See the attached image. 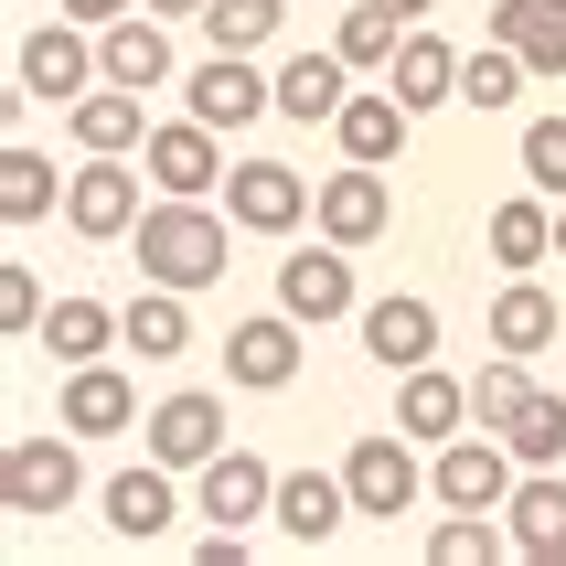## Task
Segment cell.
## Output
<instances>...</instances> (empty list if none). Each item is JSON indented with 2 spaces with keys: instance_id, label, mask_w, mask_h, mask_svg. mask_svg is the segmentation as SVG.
Returning a JSON list of instances; mask_svg holds the SVG:
<instances>
[{
  "instance_id": "cell-4",
  "label": "cell",
  "mask_w": 566,
  "mask_h": 566,
  "mask_svg": "<svg viewBox=\"0 0 566 566\" xmlns=\"http://www.w3.org/2000/svg\"><path fill=\"white\" fill-rule=\"evenodd\" d=\"M96 75H107V64H96V32L75 22V11L43 22V32H22V54H11V86H22L32 107H75Z\"/></svg>"
},
{
  "instance_id": "cell-33",
  "label": "cell",
  "mask_w": 566,
  "mask_h": 566,
  "mask_svg": "<svg viewBox=\"0 0 566 566\" xmlns=\"http://www.w3.org/2000/svg\"><path fill=\"white\" fill-rule=\"evenodd\" d=\"M524 364H535V353H492L471 375V428H513V417L535 407V375H524Z\"/></svg>"
},
{
  "instance_id": "cell-24",
  "label": "cell",
  "mask_w": 566,
  "mask_h": 566,
  "mask_svg": "<svg viewBox=\"0 0 566 566\" xmlns=\"http://www.w3.org/2000/svg\"><path fill=\"white\" fill-rule=\"evenodd\" d=\"M492 43L535 64V86H566V0H492Z\"/></svg>"
},
{
  "instance_id": "cell-23",
  "label": "cell",
  "mask_w": 566,
  "mask_h": 566,
  "mask_svg": "<svg viewBox=\"0 0 566 566\" xmlns=\"http://www.w3.org/2000/svg\"><path fill=\"white\" fill-rule=\"evenodd\" d=\"M96 503H107V535H118V545H160V535H171V513H182V503H171V471H160V460L118 471Z\"/></svg>"
},
{
  "instance_id": "cell-7",
  "label": "cell",
  "mask_w": 566,
  "mask_h": 566,
  "mask_svg": "<svg viewBox=\"0 0 566 566\" xmlns=\"http://www.w3.org/2000/svg\"><path fill=\"white\" fill-rule=\"evenodd\" d=\"M139 439H150L160 471H203L224 449V396H203V385H171L150 417H139Z\"/></svg>"
},
{
  "instance_id": "cell-1",
  "label": "cell",
  "mask_w": 566,
  "mask_h": 566,
  "mask_svg": "<svg viewBox=\"0 0 566 566\" xmlns=\"http://www.w3.org/2000/svg\"><path fill=\"white\" fill-rule=\"evenodd\" d=\"M224 224H235V214H214L203 192H160L150 214L128 224L139 279H160V289H214L224 279Z\"/></svg>"
},
{
  "instance_id": "cell-5",
  "label": "cell",
  "mask_w": 566,
  "mask_h": 566,
  "mask_svg": "<svg viewBox=\"0 0 566 566\" xmlns=\"http://www.w3.org/2000/svg\"><path fill=\"white\" fill-rule=\"evenodd\" d=\"M311 171H289V160H235L224 171V214H235V235H300L311 224Z\"/></svg>"
},
{
  "instance_id": "cell-3",
  "label": "cell",
  "mask_w": 566,
  "mask_h": 566,
  "mask_svg": "<svg viewBox=\"0 0 566 566\" xmlns=\"http://www.w3.org/2000/svg\"><path fill=\"white\" fill-rule=\"evenodd\" d=\"M139 171H150L139 150H86L75 171H64V224L96 235V247H118L128 224L150 214V203H139Z\"/></svg>"
},
{
  "instance_id": "cell-29",
  "label": "cell",
  "mask_w": 566,
  "mask_h": 566,
  "mask_svg": "<svg viewBox=\"0 0 566 566\" xmlns=\"http://www.w3.org/2000/svg\"><path fill=\"white\" fill-rule=\"evenodd\" d=\"M192 289H139V300H128L118 311V332H128V353H139V364H171V353H192V311H182Z\"/></svg>"
},
{
  "instance_id": "cell-10",
  "label": "cell",
  "mask_w": 566,
  "mask_h": 566,
  "mask_svg": "<svg viewBox=\"0 0 566 566\" xmlns=\"http://www.w3.org/2000/svg\"><path fill=\"white\" fill-rule=\"evenodd\" d=\"M353 332H364V353H375L385 375L439 364V311H428L417 289H396V300H364V311H353Z\"/></svg>"
},
{
  "instance_id": "cell-14",
  "label": "cell",
  "mask_w": 566,
  "mask_h": 566,
  "mask_svg": "<svg viewBox=\"0 0 566 566\" xmlns=\"http://www.w3.org/2000/svg\"><path fill=\"white\" fill-rule=\"evenodd\" d=\"M224 128L214 118H171L139 139V160H150V192H214L224 182V150H214Z\"/></svg>"
},
{
  "instance_id": "cell-17",
  "label": "cell",
  "mask_w": 566,
  "mask_h": 566,
  "mask_svg": "<svg viewBox=\"0 0 566 566\" xmlns=\"http://www.w3.org/2000/svg\"><path fill=\"white\" fill-rule=\"evenodd\" d=\"M353 513V481L343 471H279V503H268V524H279L289 545H332Z\"/></svg>"
},
{
  "instance_id": "cell-43",
  "label": "cell",
  "mask_w": 566,
  "mask_h": 566,
  "mask_svg": "<svg viewBox=\"0 0 566 566\" xmlns=\"http://www.w3.org/2000/svg\"><path fill=\"white\" fill-rule=\"evenodd\" d=\"M556 256H566V203H556Z\"/></svg>"
},
{
  "instance_id": "cell-2",
  "label": "cell",
  "mask_w": 566,
  "mask_h": 566,
  "mask_svg": "<svg viewBox=\"0 0 566 566\" xmlns=\"http://www.w3.org/2000/svg\"><path fill=\"white\" fill-rule=\"evenodd\" d=\"M513 481H524V460H513L503 428H460V439H439V460H428V492H439L449 513H503Z\"/></svg>"
},
{
  "instance_id": "cell-37",
  "label": "cell",
  "mask_w": 566,
  "mask_h": 566,
  "mask_svg": "<svg viewBox=\"0 0 566 566\" xmlns=\"http://www.w3.org/2000/svg\"><path fill=\"white\" fill-rule=\"evenodd\" d=\"M503 439H513V460H524V471H566V396H545V385H535V407L513 417Z\"/></svg>"
},
{
  "instance_id": "cell-31",
  "label": "cell",
  "mask_w": 566,
  "mask_h": 566,
  "mask_svg": "<svg viewBox=\"0 0 566 566\" xmlns=\"http://www.w3.org/2000/svg\"><path fill=\"white\" fill-rule=\"evenodd\" d=\"M524 86H535V64L513 54V43H481V54H460V107H481V118H503Z\"/></svg>"
},
{
  "instance_id": "cell-40",
  "label": "cell",
  "mask_w": 566,
  "mask_h": 566,
  "mask_svg": "<svg viewBox=\"0 0 566 566\" xmlns=\"http://www.w3.org/2000/svg\"><path fill=\"white\" fill-rule=\"evenodd\" d=\"M64 11H75V22H86V32H107V22H128L139 0H64Z\"/></svg>"
},
{
  "instance_id": "cell-8",
  "label": "cell",
  "mask_w": 566,
  "mask_h": 566,
  "mask_svg": "<svg viewBox=\"0 0 566 566\" xmlns=\"http://www.w3.org/2000/svg\"><path fill=\"white\" fill-rule=\"evenodd\" d=\"M182 107L192 118H214V128H256L268 107H279V75H256V54H203L192 64V86H182Z\"/></svg>"
},
{
  "instance_id": "cell-18",
  "label": "cell",
  "mask_w": 566,
  "mask_h": 566,
  "mask_svg": "<svg viewBox=\"0 0 566 566\" xmlns=\"http://www.w3.org/2000/svg\"><path fill=\"white\" fill-rule=\"evenodd\" d=\"M96 64H107V86H171V22H160L150 0H139V11H128V22H107L96 32Z\"/></svg>"
},
{
  "instance_id": "cell-26",
  "label": "cell",
  "mask_w": 566,
  "mask_h": 566,
  "mask_svg": "<svg viewBox=\"0 0 566 566\" xmlns=\"http://www.w3.org/2000/svg\"><path fill=\"white\" fill-rule=\"evenodd\" d=\"M566 321H556V300H545V279L524 268V279H503V300H492V321H481V343L492 353H545Z\"/></svg>"
},
{
  "instance_id": "cell-32",
  "label": "cell",
  "mask_w": 566,
  "mask_h": 566,
  "mask_svg": "<svg viewBox=\"0 0 566 566\" xmlns=\"http://www.w3.org/2000/svg\"><path fill=\"white\" fill-rule=\"evenodd\" d=\"M64 203V182H54V160L43 150H22V139H11V150H0V224H43Z\"/></svg>"
},
{
  "instance_id": "cell-25",
  "label": "cell",
  "mask_w": 566,
  "mask_h": 566,
  "mask_svg": "<svg viewBox=\"0 0 566 566\" xmlns=\"http://www.w3.org/2000/svg\"><path fill=\"white\" fill-rule=\"evenodd\" d=\"M343 96H353V54H343V43H332V54H289L279 64V118L332 128V118H343Z\"/></svg>"
},
{
  "instance_id": "cell-19",
  "label": "cell",
  "mask_w": 566,
  "mask_h": 566,
  "mask_svg": "<svg viewBox=\"0 0 566 566\" xmlns=\"http://www.w3.org/2000/svg\"><path fill=\"white\" fill-rule=\"evenodd\" d=\"M407 128H417V107L396 86H353L343 118H332V139H343V160H375V171H385V160L407 150Z\"/></svg>"
},
{
  "instance_id": "cell-11",
  "label": "cell",
  "mask_w": 566,
  "mask_h": 566,
  "mask_svg": "<svg viewBox=\"0 0 566 566\" xmlns=\"http://www.w3.org/2000/svg\"><path fill=\"white\" fill-rule=\"evenodd\" d=\"M311 224L332 235V247H375L385 224H396V192H385V171H375V160H343V171L321 182Z\"/></svg>"
},
{
  "instance_id": "cell-20",
  "label": "cell",
  "mask_w": 566,
  "mask_h": 566,
  "mask_svg": "<svg viewBox=\"0 0 566 566\" xmlns=\"http://www.w3.org/2000/svg\"><path fill=\"white\" fill-rule=\"evenodd\" d=\"M481 235H492V268H503V279H524V268H545V256H556V192H513V203H492V224H481Z\"/></svg>"
},
{
  "instance_id": "cell-36",
  "label": "cell",
  "mask_w": 566,
  "mask_h": 566,
  "mask_svg": "<svg viewBox=\"0 0 566 566\" xmlns=\"http://www.w3.org/2000/svg\"><path fill=\"white\" fill-rule=\"evenodd\" d=\"M289 22V0H214L203 11V43H224V54H268Z\"/></svg>"
},
{
  "instance_id": "cell-21",
  "label": "cell",
  "mask_w": 566,
  "mask_h": 566,
  "mask_svg": "<svg viewBox=\"0 0 566 566\" xmlns=\"http://www.w3.org/2000/svg\"><path fill=\"white\" fill-rule=\"evenodd\" d=\"M396 428H407L417 449H439L471 428V375H439V364H417L407 385H396Z\"/></svg>"
},
{
  "instance_id": "cell-28",
  "label": "cell",
  "mask_w": 566,
  "mask_h": 566,
  "mask_svg": "<svg viewBox=\"0 0 566 566\" xmlns=\"http://www.w3.org/2000/svg\"><path fill=\"white\" fill-rule=\"evenodd\" d=\"M385 86H396L417 118H428V107H449V96H460V54H449L439 32H417V22H407V43H396V64H385Z\"/></svg>"
},
{
  "instance_id": "cell-35",
  "label": "cell",
  "mask_w": 566,
  "mask_h": 566,
  "mask_svg": "<svg viewBox=\"0 0 566 566\" xmlns=\"http://www.w3.org/2000/svg\"><path fill=\"white\" fill-rule=\"evenodd\" d=\"M332 43L353 54V75H385V64H396V43H407V11H385V0H353Z\"/></svg>"
},
{
  "instance_id": "cell-27",
  "label": "cell",
  "mask_w": 566,
  "mask_h": 566,
  "mask_svg": "<svg viewBox=\"0 0 566 566\" xmlns=\"http://www.w3.org/2000/svg\"><path fill=\"white\" fill-rule=\"evenodd\" d=\"M64 128H75V150H139V139H150V118H139V86H107V75H96V86L64 107Z\"/></svg>"
},
{
  "instance_id": "cell-22",
  "label": "cell",
  "mask_w": 566,
  "mask_h": 566,
  "mask_svg": "<svg viewBox=\"0 0 566 566\" xmlns=\"http://www.w3.org/2000/svg\"><path fill=\"white\" fill-rule=\"evenodd\" d=\"M503 513H513V556L524 566H566V471H524Z\"/></svg>"
},
{
  "instance_id": "cell-15",
  "label": "cell",
  "mask_w": 566,
  "mask_h": 566,
  "mask_svg": "<svg viewBox=\"0 0 566 566\" xmlns=\"http://www.w3.org/2000/svg\"><path fill=\"white\" fill-rule=\"evenodd\" d=\"M54 428H75V439H118V428H139V385H128L118 364H64Z\"/></svg>"
},
{
  "instance_id": "cell-42",
  "label": "cell",
  "mask_w": 566,
  "mask_h": 566,
  "mask_svg": "<svg viewBox=\"0 0 566 566\" xmlns=\"http://www.w3.org/2000/svg\"><path fill=\"white\" fill-rule=\"evenodd\" d=\"M385 11H407V22H428V11H439V0H385Z\"/></svg>"
},
{
  "instance_id": "cell-39",
  "label": "cell",
  "mask_w": 566,
  "mask_h": 566,
  "mask_svg": "<svg viewBox=\"0 0 566 566\" xmlns=\"http://www.w3.org/2000/svg\"><path fill=\"white\" fill-rule=\"evenodd\" d=\"M0 332H11V343H32V332H43V289H32V268H22V256L0 268Z\"/></svg>"
},
{
  "instance_id": "cell-34",
  "label": "cell",
  "mask_w": 566,
  "mask_h": 566,
  "mask_svg": "<svg viewBox=\"0 0 566 566\" xmlns=\"http://www.w3.org/2000/svg\"><path fill=\"white\" fill-rule=\"evenodd\" d=\"M513 556V524H492V513H439L428 524V566H492Z\"/></svg>"
},
{
  "instance_id": "cell-13",
  "label": "cell",
  "mask_w": 566,
  "mask_h": 566,
  "mask_svg": "<svg viewBox=\"0 0 566 566\" xmlns=\"http://www.w3.org/2000/svg\"><path fill=\"white\" fill-rule=\"evenodd\" d=\"M0 492H11V513H64L75 492H86V471H75V428H64V439H11Z\"/></svg>"
},
{
  "instance_id": "cell-30",
  "label": "cell",
  "mask_w": 566,
  "mask_h": 566,
  "mask_svg": "<svg viewBox=\"0 0 566 566\" xmlns=\"http://www.w3.org/2000/svg\"><path fill=\"white\" fill-rule=\"evenodd\" d=\"M32 343L54 353V364H107V343H128V332H118V311H107V300H54Z\"/></svg>"
},
{
  "instance_id": "cell-9",
  "label": "cell",
  "mask_w": 566,
  "mask_h": 566,
  "mask_svg": "<svg viewBox=\"0 0 566 566\" xmlns=\"http://www.w3.org/2000/svg\"><path fill=\"white\" fill-rule=\"evenodd\" d=\"M279 311L289 321H343V311H364V300H353V247H332V235H321V247H300V256H279Z\"/></svg>"
},
{
  "instance_id": "cell-6",
  "label": "cell",
  "mask_w": 566,
  "mask_h": 566,
  "mask_svg": "<svg viewBox=\"0 0 566 566\" xmlns=\"http://www.w3.org/2000/svg\"><path fill=\"white\" fill-rule=\"evenodd\" d=\"M343 481H353V513H417L428 471H417V439L407 428H375V439L343 449Z\"/></svg>"
},
{
  "instance_id": "cell-12",
  "label": "cell",
  "mask_w": 566,
  "mask_h": 566,
  "mask_svg": "<svg viewBox=\"0 0 566 566\" xmlns=\"http://www.w3.org/2000/svg\"><path fill=\"white\" fill-rule=\"evenodd\" d=\"M300 332L311 321H289V311H256L224 332V385H247V396H279L289 375H300Z\"/></svg>"
},
{
  "instance_id": "cell-16",
  "label": "cell",
  "mask_w": 566,
  "mask_h": 566,
  "mask_svg": "<svg viewBox=\"0 0 566 566\" xmlns=\"http://www.w3.org/2000/svg\"><path fill=\"white\" fill-rule=\"evenodd\" d=\"M268 503H279V471H268L256 449H214V460L192 471V513H214V524H256Z\"/></svg>"
},
{
  "instance_id": "cell-41",
  "label": "cell",
  "mask_w": 566,
  "mask_h": 566,
  "mask_svg": "<svg viewBox=\"0 0 566 566\" xmlns=\"http://www.w3.org/2000/svg\"><path fill=\"white\" fill-rule=\"evenodd\" d=\"M160 22H203V11H214V0H150Z\"/></svg>"
},
{
  "instance_id": "cell-38",
  "label": "cell",
  "mask_w": 566,
  "mask_h": 566,
  "mask_svg": "<svg viewBox=\"0 0 566 566\" xmlns=\"http://www.w3.org/2000/svg\"><path fill=\"white\" fill-rule=\"evenodd\" d=\"M524 182L566 203V118H524Z\"/></svg>"
}]
</instances>
